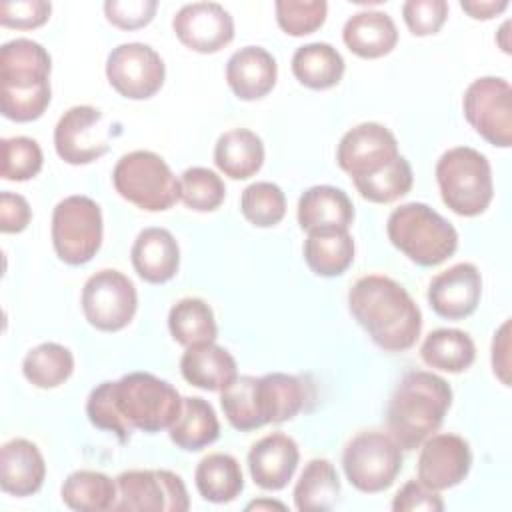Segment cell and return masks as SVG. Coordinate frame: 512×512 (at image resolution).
I'll use <instances>...</instances> for the list:
<instances>
[{
    "label": "cell",
    "mask_w": 512,
    "mask_h": 512,
    "mask_svg": "<svg viewBox=\"0 0 512 512\" xmlns=\"http://www.w3.org/2000/svg\"><path fill=\"white\" fill-rule=\"evenodd\" d=\"M348 308L370 340L386 352L410 350L422 332V312L408 290L382 274L358 278Z\"/></svg>",
    "instance_id": "1"
},
{
    "label": "cell",
    "mask_w": 512,
    "mask_h": 512,
    "mask_svg": "<svg viewBox=\"0 0 512 512\" xmlns=\"http://www.w3.org/2000/svg\"><path fill=\"white\" fill-rule=\"evenodd\" d=\"M452 406L450 384L428 370H410L396 384L386 408V432L402 450H416L444 422Z\"/></svg>",
    "instance_id": "2"
},
{
    "label": "cell",
    "mask_w": 512,
    "mask_h": 512,
    "mask_svg": "<svg viewBox=\"0 0 512 512\" xmlns=\"http://www.w3.org/2000/svg\"><path fill=\"white\" fill-rule=\"evenodd\" d=\"M386 234L410 262L430 268L448 260L458 248L456 228L424 202H406L392 210Z\"/></svg>",
    "instance_id": "3"
},
{
    "label": "cell",
    "mask_w": 512,
    "mask_h": 512,
    "mask_svg": "<svg viewBox=\"0 0 512 512\" xmlns=\"http://www.w3.org/2000/svg\"><path fill=\"white\" fill-rule=\"evenodd\" d=\"M436 182L442 202L464 218L480 216L494 198L492 166L470 146H454L438 158Z\"/></svg>",
    "instance_id": "4"
},
{
    "label": "cell",
    "mask_w": 512,
    "mask_h": 512,
    "mask_svg": "<svg viewBox=\"0 0 512 512\" xmlns=\"http://www.w3.org/2000/svg\"><path fill=\"white\" fill-rule=\"evenodd\" d=\"M112 398L132 432L156 434L168 430L182 410L178 390L150 372H130L112 382Z\"/></svg>",
    "instance_id": "5"
},
{
    "label": "cell",
    "mask_w": 512,
    "mask_h": 512,
    "mask_svg": "<svg viewBox=\"0 0 512 512\" xmlns=\"http://www.w3.org/2000/svg\"><path fill=\"white\" fill-rule=\"evenodd\" d=\"M112 184L126 202L146 212H164L180 200V180L166 160L150 150L120 156L112 170Z\"/></svg>",
    "instance_id": "6"
},
{
    "label": "cell",
    "mask_w": 512,
    "mask_h": 512,
    "mask_svg": "<svg viewBox=\"0 0 512 512\" xmlns=\"http://www.w3.org/2000/svg\"><path fill=\"white\" fill-rule=\"evenodd\" d=\"M50 236L54 252L64 264L80 266L90 262L104 236L100 206L84 194L66 196L54 206Z\"/></svg>",
    "instance_id": "7"
},
{
    "label": "cell",
    "mask_w": 512,
    "mask_h": 512,
    "mask_svg": "<svg viewBox=\"0 0 512 512\" xmlns=\"http://www.w3.org/2000/svg\"><path fill=\"white\" fill-rule=\"evenodd\" d=\"M402 448L388 432L362 430L348 440L342 452L346 480L364 494L388 490L402 470Z\"/></svg>",
    "instance_id": "8"
},
{
    "label": "cell",
    "mask_w": 512,
    "mask_h": 512,
    "mask_svg": "<svg viewBox=\"0 0 512 512\" xmlns=\"http://www.w3.org/2000/svg\"><path fill=\"white\" fill-rule=\"evenodd\" d=\"M120 130V124L108 122L102 110L78 104L58 118L54 128V148L66 164H90L110 150V140L120 136Z\"/></svg>",
    "instance_id": "9"
},
{
    "label": "cell",
    "mask_w": 512,
    "mask_h": 512,
    "mask_svg": "<svg viewBox=\"0 0 512 512\" xmlns=\"http://www.w3.org/2000/svg\"><path fill=\"white\" fill-rule=\"evenodd\" d=\"M80 304L90 326L100 332H118L132 322L138 310V292L124 272L104 268L84 282Z\"/></svg>",
    "instance_id": "10"
},
{
    "label": "cell",
    "mask_w": 512,
    "mask_h": 512,
    "mask_svg": "<svg viewBox=\"0 0 512 512\" xmlns=\"http://www.w3.org/2000/svg\"><path fill=\"white\" fill-rule=\"evenodd\" d=\"M466 122L488 144L512 146V88L500 76H482L470 82L462 98Z\"/></svg>",
    "instance_id": "11"
},
{
    "label": "cell",
    "mask_w": 512,
    "mask_h": 512,
    "mask_svg": "<svg viewBox=\"0 0 512 512\" xmlns=\"http://www.w3.org/2000/svg\"><path fill=\"white\" fill-rule=\"evenodd\" d=\"M118 512H186L188 490L170 470H126L116 476Z\"/></svg>",
    "instance_id": "12"
},
{
    "label": "cell",
    "mask_w": 512,
    "mask_h": 512,
    "mask_svg": "<svg viewBox=\"0 0 512 512\" xmlns=\"http://www.w3.org/2000/svg\"><path fill=\"white\" fill-rule=\"evenodd\" d=\"M106 78L120 96L128 100H146L162 88L166 66L152 46L124 42L108 54Z\"/></svg>",
    "instance_id": "13"
},
{
    "label": "cell",
    "mask_w": 512,
    "mask_h": 512,
    "mask_svg": "<svg viewBox=\"0 0 512 512\" xmlns=\"http://www.w3.org/2000/svg\"><path fill=\"white\" fill-rule=\"evenodd\" d=\"M398 156L396 136L378 122H362L350 128L336 148V162L352 180L382 172Z\"/></svg>",
    "instance_id": "14"
},
{
    "label": "cell",
    "mask_w": 512,
    "mask_h": 512,
    "mask_svg": "<svg viewBox=\"0 0 512 512\" xmlns=\"http://www.w3.org/2000/svg\"><path fill=\"white\" fill-rule=\"evenodd\" d=\"M416 464L418 480L432 490L458 486L472 468L470 444L458 434H432L420 444Z\"/></svg>",
    "instance_id": "15"
},
{
    "label": "cell",
    "mask_w": 512,
    "mask_h": 512,
    "mask_svg": "<svg viewBox=\"0 0 512 512\" xmlns=\"http://www.w3.org/2000/svg\"><path fill=\"white\" fill-rule=\"evenodd\" d=\"M176 38L190 50L214 54L234 40V20L218 2L184 4L172 18Z\"/></svg>",
    "instance_id": "16"
},
{
    "label": "cell",
    "mask_w": 512,
    "mask_h": 512,
    "mask_svg": "<svg viewBox=\"0 0 512 512\" xmlns=\"http://www.w3.org/2000/svg\"><path fill=\"white\" fill-rule=\"evenodd\" d=\"M52 58L30 38H14L0 48V92H38L50 88Z\"/></svg>",
    "instance_id": "17"
},
{
    "label": "cell",
    "mask_w": 512,
    "mask_h": 512,
    "mask_svg": "<svg viewBox=\"0 0 512 512\" xmlns=\"http://www.w3.org/2000/svg\"><path fill=\"white\" fill-rule=\"evenodd\" d=\"M430 308L448 320H462L476 312L482 298V276L472 262H458L428 284Z\"/></svg>",
    "instance_id": "18"
},
{
    "label": "cell",
    "mask_w": 512,
    "mask_h": 512,
    "mask_svg": "<svg viewBox=\"0 0 512 512\" xmlns=\"http://www.w3.org/2000/svg\"><path fill=\"white\" fill-rule=\"evenodd\" d=\"M300 462V450L292 436L272 432L256 440L248 450V470L262 490H282L292 480Z\"/></svg>",
    "instance_id": "19"
},
{
    "label": "cell",
    "mask_w": 512,
    "mask_h": 512,
    "mask_svg": "<svg viewBox=\"0 0 512 512\" xmlns=\"http://www.w3.org/2000/svg\"><path fill=\"white\" fill-rule=\"evenodd\" d=\"M308 400L306 382L294 374L270 372L256 378L254 406L260 426L292 420Z\"/></svg>",
    "instance_id": "20"
},
{
    "label": "cell",
    "mask_w": 512,
    "mask_h": 512,
    "mask_svg": "<svg viewBox=\"0 0 512 512\" xmlns=\"http://www.w3.org/2000/svg\"><path fill=\"white\" fill-rule=\"evenodd\" d=\"M278 78L276 58L262 46H244L226 62V82L236 98L252 102L272 92Z\"/></svg>",
    "instance_id": "21"
},
{
    "label": "cell",
    "mask_w": 512,
    "mask_h": 512,
    "mask_svg": "<svg viewBox=\"0 0 512 512\" xmlns=\"http://www.w3.org/2000/svg\"><path fill=\"white\" fill-rule=\"evenodd\" d=\"M46 478V462L38 446L26 438H12L0 448V488L16 498L36 494Z\"/></svg>",
    "instance_id": "22"
},
{
    "label": "cell",
    "mask_w": 512,
    "mask_h": 512,
    "mask_svg": "<svg viewBox=\"0 0 512 512\" xmlns=\"http://www.w3.org/2000/svg\"><path fill=\"white\" fill-rule=\"evenodd\" d=\"M130 260L144 282L164 284L172 280L180 268V246L170 230L150 226L138 232Z\"/></svg>",
    "instance_id": "23"
},
{
    "label": "cell",
    "mask_w": 512,
    "mask_h": 512,
    "mask_svg": "<svg viewBox=\"0 0 512 512\" xmlns=\"http://www.w3.org/2000/svg\"><path fill=\"white\" fill-rule=\"evenodd\" d=\"M302 230H348L354 222V204L350 196L336 186L318 184L302 192L296 208Z\"/></svg>",
    "instance_id": "24"
},
{
    "label": "cell",
    "mask_w": 512,
    "mask_h": 512,
    "mask_svg": "<svg viewBox=\"0 0 512 512\" xmlns=\"http://www.w3.org/2000/svg\"><path fill=\"white\" fill-rule=\"evenodd\" d=\"M346 48L366 60L390 54L398 44V28L390 14L380 10H360L342 28Z\"/></svg>",
    "instance_id": "25"
},
{
    "label": "cell",
    "mask_w": 512,
    "mask_h": 512,
    "mask_svg": "<svg viewBox=\"0 0 512 512\" xmlns=\"http://www.w3.org/2000/svg\"><path fill=\"white\" fill-rule=\"evenodd\" d=\"M184 380L200 390L220 392L238 378L234 356L216 342L188 346L180 358Z\"/></svg>",
    "instance_id": "26"
},
{
    "label": "cell",
    "mask_w": 512,
    "mask_h": 512,
    "mask_svg": "<svg viewBox=\"0 0 512 512\" xmlns=\"http://www.w3.org/2000/svg\"><path fill=\"white\" fill-rule=\"evenodd\" d=\"M214 164L224 176L232 180H246L264 164V142L248 128L226 130L216 140Z\"/></svg>",
    "instance_id": "27"
},
{
    "label": "cell",
    "mask_w": 512,
    "mask_h": 512,
    "mask_svg": "<svg viewBox=\"0 0 512 512\" xmlns=\"http://www.w3.org/2000/svg\"><path fill=\"white\" fill-rule=\"evenodd\" d=\"M304 260L308 268L324 278L344 274L354 262V238L348 230H312L304 240Z\"/></svg>",
    "instance_id": "28"
},
{
    "label": "cell",
    "mask_w": 512,
    "mask_h": 512,
    "mask_svg": "<svg viewBox=\"0 0 512 512\" xmlns=\"http://www.w3.org/2000/svg\"><path fill=\"white\" fill-rule=\"evenodd\" d=\"M168 436L186 452H196L216 442L220 436V422L212 404L200 396L182 398L180 416L168 428Z\"/></svg>",
    "instance_id": "29"
},
{
    "label": "cell",
    "mask_w": 512,
    "mask_h": 512,
    "mask_svg": "<svg viewBox=\"0 0 512 512\" xmlns=\"http://www.w3.org/2000/svg\"><path fill=\"white\" fill-rule=\"evenodd\" d=\"M194 482L198 494L212 504H228L244 490V474L238 460L224 452L204 456L194 470Z\"/></svg>",
    "instance_id": "30"
},
{
    "label": "cell",
    "mask_w": 512,
    "mask_h": 512,
    "mask_svg": "<svg viewBox=\"0 0 512 512\" xmlns=\"http://www.w3.org/2000/svg\"><path fill=\"white\" fill-rule=\"evenodd\" d=\"M342 54L328 42H310L296 48L292 56L294 78L312 90H328L344 76Z\"/></svg>",
    "instance_id": "31"
},
{
    "label": "cell",
    "mask_w": 512,
    "mask_h": 512,
    "mask_svg": "<svg viewBox=\"0 0 512 512\" xmlns=\"http://www.w3.org/2000/svg\"><path fill=\"white\" fill-rule=\"evenodd\" d=\"M420 358L434 370L460 374L474 364L476 346L470 334L464 330L438 328L424 338L420 346Z\"/></svg>",
    "instance_id": "32"
},
{
    "label": "cell",
    "mask_w": 512,
    "mask_h": 512,
    "mask_svg": "<svg viewBox=\"0 0 512 512\" xmlns=\"http://www.w3.org/2000/svg\"><path fill=\"white\" fill-rule=\"evenodd\" d=\"M294 506L300 512H324L336 506L340 478L334 464L326 458H312L294 486Z\"/></svg>",
    "instance_id": "33"
},
{
    "label": "cell",
    "mask_w": 512,
    "mask_h": 512,
    "mask_svg": "<svg viewBox=\"0 0 512 512\" xmlns=\"http://www.w3.org/2000/svg\"><path fill=\"white\" fill-rule=\"evenodd\" d=\"M62 502L76 512L114 510L118 500L116 480L96 470H76L66 476L60 488Z\"/></svg>",
    "instance_id": "34"
},
{
    "label": "cell",
    "mask_w": 512,
    "mask_h": 512,
    "mask_svg": "<svg viewBox=\"0 0 512 512\" xmlns=\"http://www.w3.org/2000/svg\"><path fill=\"white\" fill-rule=\"evenodd\" d=\"M168 330L182 346H198L214 342L218 326L214 312L202 298H182L168 312Z\"/></svg>",
    "instance_id": "35"
},
{
    "label": "cell",
    "mask_w": 512,
    "mask_h": 512,
    "mask_svg": "<svg viewBox=\"0 0 512 512\" xmlns=\"http://www.w3.org/2000/svg\"><path fill=\"white\" fill-rule=\"evenodd\" d=\"M74 372V354L58 342H42L26 352L22 360L24 378L42 390L58 388Z\"/></svg>",
    "instance_id": "36"
},
{
    "label": "cell",
    "mask_w": 512,
    "mask_h": 512,
    "mask_svg": "<svg viewBox=\"0 0 512 512\" xmlns=\"http://www.w3.org/2000/svg\"><path fill=\"white\" fill-rule=\"evenodd\" d=\"M352 182L364 200L374 202V204H390L410 192L414 174H412L410 162L400 154L382 172L362 178V180H352Z\"/></svg>",
    "instance_id": "37"
},
{
    "label": "cell",
    "mask_w": 512,
    "mask_h": 512,
    "mask_svg": "<svg viewBox=\"0 0 512 512\" xmlns=\"http://www.w3.org/2000/svg\"><path fill=\"white\" fill-rule=\"evenodd\" d=\"M240 212L250 224L272 228L280 224L286 214V196L274 182H254L242 190Z\"/></svg>",
    "instance_id": "38"
},
{
    "label": "cell",
    "mask_w": 512,
    "mask_h": 512,
    "mask_svg": "<svg viewBox=\"0 0 512 512\" xmlns=\"http://www.w3.org/2000/svg\"><path fill=\"white\" fill-rule=\"evenodd\" d=\"M226 198L224 180L210 168L192 166L180 176V200L194 212H214Z\"/></svg>",
    "instance_id": "39"
},
{
    "label": "cell",
    "mask_w": 512,
    "mask_h": 512,
    "mask_svg": "<svg viewBox=\"0 0 512 512\" xmlns=\"http://www.w3.org/2000/svg\"><path fill=\"white\" fill-rule=\"evenodd\" d=\"M44 164L40 144L28 136H12L0 142V176L10 182L34 178Z\"/></svg>",
    "instance_id": "40"
},
{
    "label": "cell",
    "mask_w": 512,
    "mask_h": 512,
    "mask_svg": "<svg viewBox=\"0 0 512 512\" xmlns=\"http://www.w3.org/2000/svg\"><path fill=\"white\" fill-rule=\"evenodd\" d=\"M254 384L256 376H238L232 384L220 390V406L232 428L250 432L262 428L254 406Z\"/></svg>",
    "instance_id": "41"
},
{
    "label": "cell",
    "mask_w": 512,
    "mask_h": 512,
    "mask_svg": "<svg viewBox=\"0 0 512 512\" xmlns=\"http://www.w3.org/2000/svg\"><path fill=\"white\" fill-rule=\"evenodd\" d=\"M276 22L288 36H306L316 32L328 14L324 0H276Z\"/></svg>",
    "instance_id": "42"
},
{
    "label": "cell",
    "mask_w": 512,
    "mask_h": 512,
    "mask_svg": "<svg viewBox=\"0 0 512 512\" xmlns=\"http://www.w3.org/2000/svg\"><path fill=\"white\" fill-rule=\"evenodd\" d=\"M86 416L92 426L112 432L122 444L128 442L132 436L130 426L122 420V416L114 404L110 380L100 382L96 388H92V392L88 394V400H86Z\"/></svg>",
    "instance_id": "43"
},
{
    "label": "cell",
    "mask_w": 512,
    "mask_h": 512,
    "mask_svg": "<svg viewBox=\"0 0 512 512\" xmlns=\"http://www.w3.org/2000/svg\"><path fill=\"white\" fill-rule=\"evenodd\" d=\"M402 18L414 36H430L444 26L448 4L446 0H408L402 4Z\"/></svg>",
    "instance_id": "44"
},
{
    "label": "cell",
    "mask_w": 512,
    "mask_h": 512,
    "mask_svg": "<svg viewBox=\"0 0 512 512\" xmlns=\"http://www.w3.org/2000/svg\"><path fill=\"white\" fill-rule=\"evenodd\" d=\"M158 10L156 0H106V20L120 30H138L154 20Z\"/></svg>",
    "instance_id": "45"
},
{
    "label": "cell",
    "mask_w": 512,
    "mask_h": 512,
    "mask_svg": "<svg viewBox=\"0 0 512 512\" xmlns=\"http://www.w3.org/2000/svg\"><path fill=\"white\" fill-rule=\"evenodd\" d=\"M52 4L46 0H16L0 4V24L16 30L40 28L48 22Z\"/></svg>",
    "instance_id": "46"
},
{
    "label": "cell",
    "mask_w": 512,
    "mask_h": 512,
    "mask_svg": "<svg viewBox=\"0 0 512 512\" xmlns=\"http://www.w3.org/2000/svg\"><path fill=\"white\" fill-rule=\"evenodd\" d=\"M394 512H414V510H426V512H442L444 500L438 494V490H432L424 486L420 480H408L394 496L392 500Z\"/></svg>",
    "instance_id": "47"
},
{
    "label": "cell",
    "mask_w": 512,
    "mask_h": 512,
    "mask_svg": "<svg viewBox=\"0 0 512 512\" xmlns=\"http://www.w3.org/2000/svg\"><path fill=\"white\" fill-rule=\"evenodd\" d=\"M32 220V208L28 200L14 192L0 194V230L4 234H18L28 228Z\"/></svg>",
    "instance_id": "48"
},
{
    "label": "cell",
    "mask_w": 512,
    "mask_h": 512,
    "mask_svg": "<svg viewBox=\"0 0 512 512\" xmlns=\"http://www.w3.org/2000/svg\"><path fill=\"white\" fill-rule=\"evenodd\" d=\"M492 370L494 376L510 386V320H504L500 328L494 332L492 340Z\"/></svg>",
    "instance_id": "49"
},
{
    "label": "cell",
    "mask_w": 512,
    "mask_h": 512,
    "mask_svg": "<svg viewBox=\"0 0 512 512\" xmlns=\"http://www.w3.org/2000/svg\"><path fill=\"white\" fill-rule=\"evenodd\" d=\"M510 6L508 0H462L460 8L474 20H490Z\"/></svg>",
    "instance_id": "50"
},
{
    "label": "cell",
    "mask_w": 512,
    "mask_h": 512,
    "mask_svg": "<svg viewBox=\"0 0 512 512\" xmlns=\"http://www.w3.org/2000/svg\"><path fill=\"white\" fill-rule=\"evenodd\" d=\"M286 510V504L278 502V500H268V498H258L252 500L250 504H246V510Z\"/></svg>",
    "instance_id": "51"
},
{
    "label": "cell",
    "mask_w": 512,
    "mask_h": 512,
    "mask_svg": "<svg viewBox=\"0 0 512 512\" xmlns=\"http://www.w3.org/2000/svg\"><path fill=\"white\" fill-rule=\"evenodd\" d=\"M508 28H510V22L506 20L502 26H500V30H498V36H496V40H498V44H500V48H502V52H506V54H510V42H508Z\"/></svg>",
    "instance_id": "52"
}]
</instances>
